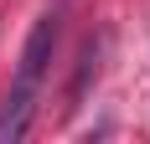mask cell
Masks as SVG:
<instances>
[{
	"label": "cell",
	"mask_w": 150,
	"mask_h": 144,
	"mask_svg": "<svg viewBox=\"0 0 150 144\" xmlns=\"http://www.w3.org/2000/svg\"><path fill=\"white\" fill-rule=\"evenodd\" d=\"M62 10H67V0H52L36 21H31V36H26V46H21L16 77H11V87H5V103H0V144H21V139L31 134L36 98H42L47 67H52V52H57Z\"/></svg>",
	"instance_id": "6da1fadb"
}]
</instances>
